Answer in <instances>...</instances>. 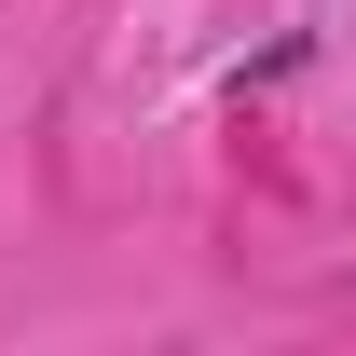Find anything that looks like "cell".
Segmentation results:
<instances>
[{"instance_id":"6da1fadb","label":"cell","mask_w":356,"mask_h":356,"mask_svg":"<svg viewBox=\"0 0 356 356\" xmlns=\"http://www.w3.org/2000/svg\"><path fill=\"white\" fill-rule=\"evenodd\" d=\"M302 69H315V28H274L261 55H233V83H220V96L247 110V96H274V83H302Z\"/></svg>"}]
</instances>
